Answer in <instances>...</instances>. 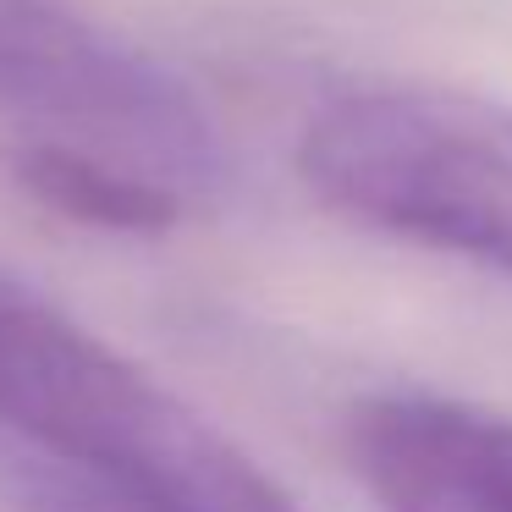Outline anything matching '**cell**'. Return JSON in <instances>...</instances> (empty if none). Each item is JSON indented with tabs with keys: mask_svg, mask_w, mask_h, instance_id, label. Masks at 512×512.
I'll use <instances>...</instances> for the list:
<instances>
[{
	"mask_svg": "<svg viewBox=\"0 0 512 512\" xmlns=\"http://www.w3.org/2000/svg\"><path fill=\"white\" fill-rule=\"evenodd\" d=\"M347 463L380 512H512V419L430 391L347 413Z\"/></svg>",
	"mask_w": 512,
	"mask_h": 512,
	"instance_id": "4",
	"label": "cell"
},
{
	"mask_svg": "<svg viewBox=\"0 0 512 512\" xmlns=\"http://www.w3.org/2000/svg\"><path fill=\"white\" fill-rule=\"evenodd\" d=\"M6 496H12V512H138L133 501L100 490L94 479L28 452L6 468Z\"/></svg>",
	"mask_w": 512,
	"mask_h": 512,
	"instance_id": "6",
	"label": "cell"
},
{
	"mask_svg": "<svg viewBox=\"0 0 512 512\" xmlns=\"http://www.w3.org/2000/svg\"><path fill=\"white\" fill-rule=\"evenodd\" d=\"M0 430L138 512H298L199 408L12 276H0Z\"/></svg>",
	"mask_w": 512,
	"mask_h": 512,
	"instance_id": "1",
	"label": "cell"
},
{
	"mask_svg": "<svg viewBox=\"0 0 512 512\" xmlns=\"http://www.w3.org/2000/svg\"><path fill=\"white\" fill-rule=\"evenodd\" d=\"M298 177L369 232L512 281V105L424 83L347 89L309 116Z\"/></svg>",
	"mask_w": 512,
	"mask_h": 512,
	"instance_id": "2",
	"label": "cell"
},
{
	"mask_svg": "<svg viewBox=\"0 0 512 512\" xmlns=\"http://www.w3.org/2000/svg\"><path fill=\"white\" fill-rule=\"evenodd\" d=\"M0 116L182 199H210L226 182V144L199 89L67 0H0Z\"/></svg>",
	"mask_w": 512,
	"mask_h": 512,
	"instance_id": "3",
	"label": "cell"
},
{
	"mask_svg": "<svg viewBox=\"0 0 512 512\" xmlns=\"http://www.w3.org/2000/svg\"><path fill=\"white\" fill-rule=\"evenodd\" d=\"M17 188L34 204L67 215L78 226L94 232H122V237H155L171 232L188 210L182 193H171L166 182L144 177L133 166H116L105 155L89 149H67V144H45V138H23L6 155Z\"/></svg>",
	"mask_w": 512,
	"mask_h": 512,
	"instance_id": "5",
	"label": "cell"
}]
</instances>
